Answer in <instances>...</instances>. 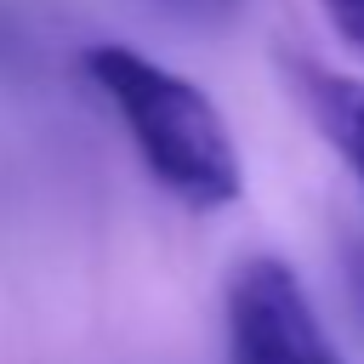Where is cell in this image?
<instances>
[{"mask_svg":"<svg viewBox=\"0 0 364 364\" xmlns=\"http://www.w3.org/2000/svg\"><path fill=\"white\" fill-rule=\"evenodd\" d=\"M80 68L108 97L136 159L171 199H182L188 210H222L245 193L239 142H233L222 108L188 74L154 63L148 51H136L125 40L85 46Z\"/></svg>","mask_w":364,"mask_h":364,"instance_id":"6da1fadb","label":"cell"},{"mask_svg":"<svg viewBox=\"0 0 364 364\" xmlns=\"http://www.w3.org/2000/svg\"><path fill=\"white\" fill-rule=\"evenodd\" d=\"M228 364H341L296 267L245 256L228 279Z\"/></svg>","mask_w":364,"mask_h":364,"instance_id":"7a4b0ae2","label":"cell"},{"mask_svg":"<svg viewBox=\"0 0 364 364\" xmlns=\"http://www.w3.org/2000/svg\"><path fill=\"white\" fill-rule=\"evenodd\" d=\"M307 85V108L318 119V131L330 136V148L347 159V171L364 188V80L330 74V68H301Z\"/></svg>","mask_w":364,"mask_h":364,"instance_id":"3957f363","label":"cell"},{"mask_svg":"<svg viewBox=\"0 0 364 364\" xmlns=\"http://www.w3.org/2000/svg\"><path fill=\"white\" fill-rule=\"evenodd\" d=\"M171 17H182V23H199V28H222V23H233L239 17V6L245 0H159Z\"/></svg>","mask_w":364,"mask_h":364,"instance_id":"277c9868","label":"cell"},{"mask_svg":"<svg viewBox=\"0 0 364 364\" xmlns=\"http://www.w3.org/2000/svg\"><path fill=\"white\" fill-rule=\"evenodd\" d=\"M324 17L353 51H364V0H324Z\"/></svg>","mask_w":364,"mask_h":364,"instance_id":"5b68a950","label":"cell"},{"mask_svg":"<svg viewBox=\"0 0 364 364\" xmlns=\"http://www.w3.org/2000/svg\"><path fill=\"white\" fill-rule=\"evenodd\" d=\"M347 273H353V301H358V318H364V245L347 250Z\"/></svg>","mask_w":364,"mask_h":364,"instance_id":"8992f818","label":"cell"}]
</instances>
